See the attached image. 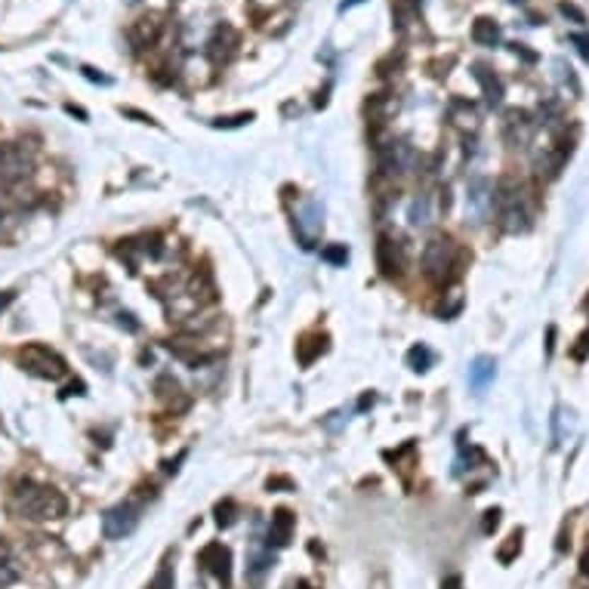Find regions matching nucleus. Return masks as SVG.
<instances>
[{
    "instance_id": "cd10ccee",
    "label": "nucleus",
    "mask_w": 589,
    "mask_h": 589,
    "mask_svg": "<svg viewBox=\"0 0 589 589\" xmlns=\"http://www.w3.org/2000/svg\"><path fill=\"white\" fill-rule=\"evenodd\" d=\"M512 49H515V53L522 56V59H527V62H537V53H531V49H525V44H515Z\"/></svg>"
},
{
    "instance_id": "4be33fe9",
    "label": "nucleus",
    "mask_w": 589,
    "mask_h": 589,
    "mask_svg": "<svg viewBox=\"0 0 589 589\" xmlns=\"http://www.w3.org/2000/svg\"><path fill=\"white\" fill-rule=\"evenodd\" d=\"M321 256L327 262H334V266H346V259H349V250L343 244H334V247H324L321 250Z\"/></svg>"
},
{
    "instance_id": "a878e982",
    "label": "nucleus",
    "mask_w": 589,
    "mask_h": 589,
    "mask_svg": "<svg viewBox=\"0 0 589 589\" xmlns=\"http://www.w3.org/2000/svg\"><path fill=\"white\" fill-rule=\"evenodd\" d=\"M571 44H577L580 56H583L586 62H589V37H586V34H571Z\"/></svg>"
},
{
    "instance_id": "bb28decb",
    "label": "nucleus",
    "mask_w": 589,
    "mask_h": 589,
    "mask_svg": "<svg viewBox=\"0 0 589 589\" xmlns=\"http://www.w3.org/2000/svg\"><path fill=\"white\" fill-rule=\"evenodd\" d=\"M247 121H253V115H238V117H228V121H216V127H241Z\"/></svg>"
},
{
    "instance_id": "423d86ee",
    "label": "nucleus",
    "mask_w": 589,
    "mask_h": 589,
    "mask_svg": "<svg viewBox=\"0 0 589 589\" xmlns=\"http://www.w3.org/2000/svg\"><path fill=\"white\" fill-rule=\"evenodd\" d=\"M31 173V161L19 145H0V189H16Z\"/></svg>"
},
{
    "instance_id": "ddd939ff",
    "label": "nucleus",
    "mask_w": 589,
    "mask_h": 589,
    "mask_svg": "<svg viewBox=\"0 0 589 589\" xmlns=\"http://www.w3.org/2000/svg\"><path fill=\"white\" fill-rule=\"evenodd\" d=\"M158 31H161V22H158V16H145V19H139L133 25V31H130V37H133V44L136 47H151L158 40Z\"/></svg>"
},
{
    "instance_id": "39448f33",
    "label": "nucleus",
    "mask_w": 589,
    "mask_h": 589,
    "mask_svg": "<svg viewBox=\"0 0 589 589\" xmlns=\"http://www.w3.org/2000/svg\"><path fill=\"white\" fill-rule=\"evenodd\" d=\"M377 158H380V170H383V173H389V176H395V173H411L414 164H416L414 145H411V142H404V139H392V142H386V145H380Z\"/></svg>"
},
{
    "instance_id": "393cba45",
    "label": "nucleus",
    "mask_w": 589,
    "mask_h": 589,
    "mask_svg": "<svg viewBox=\"0 0 589 589\" xmlns=\"http://www.w3.org/2000/svg\"><path fill=\"white\" fill-rule=\"evenodd\" d=\"M81 74H83V78H87V81H96V83H105V87H108V83H112V78H108V74H99V71H96V68H90V65H83V68H81Z\"/></svg>"
},
{
    "instance_id": "f8f14e48",
    "label": "nucleus",
    "mask_w": 589,
    "mask_h": 589,
    "mask_svg": "<svg viewBox=\"0 0 589 589\" xmlns=\"http://www.w3.org/2000/svg\"><path fill=\"white\" fill-rule=\"evenodd\" d=\"M497 377V364H494V358H475L472 367H469V386L475 392H484L488 389V383Z\"/></svg>"
},
{
    "instance_id": "a211bd4d",
    "label": "nucleus",
    "mask_w": 589,
    "mask_h": 589,
    "mask_svg": "<svg viewBox=\"0 0 589 589\" xmlns=\"http://www.w3.org/2000/svg\"><path fill=\"white\" fill-rule=\"evenodd\" d=\"M407 219H411V226H414V228L429 226V198H426V194H420V198H414L411 213H407Z\"/></svg>"
},
{
    "instance_id": "c756f323",
    "label": "nucleus",
    "mask_w": 589,
    "mask_h": 589,
    "mask_svg": "<svg viewBox=\"0 0 589 589\" xmlns=\"http://www.w3.org/2000/svg\"><path fill=\"white\" fill-rule=\"evenodd\" d=\"M272 488H293V482L290 478H269V491Z\"/></svg>"
},
{
    "instance_id": "c9c22d12",
    "label": "nucleus",
    "mask_w": 589,
    "mask_h": 589,
    "mask_svg": "<svg viewBox=\"0 0 589 589\" xmlns=\"http://www.w3.org/2000/svg\"><path fill=\"white\" fill-rule=\"evenodd\" d=\"M583 346H589V334H586V337H583Z\"/></svg>"
},
{
    "instance_id": "f03ea898",
    "label": "nucleus",
    "mask_w": 589,
    "mask_h": 589,
    "mask_svg": "<svg viewBox=\"0 0 589 589\" xmlns=\"http://www.w3.org/2000/svg\"><path fill=\"white\" fill-rule=\"evenodd\" d=\"M16 358H19V364L28 373H34V377H44V380H53L56 383V380H62L65 373H68L65 358L56 355L53 349L40 346V343H31V346L19 349V352H16Z\"/></svg>"
},
{
    "instance_id": "4468645a",
    "label": "nucleus",
    "mask_w": 589,
    "mask_h": 589,
    "mask_svg": "<svg viewBox=\"0 0 589 589\" xmlns=\"http://www.w3.org/2000/svg\"><path fill=\"white\" fill-rule=\"evenodd\" d=\"M19 574H22V571H19V561H16L10 543L0 540V589H6L10 583H16Z\"/></svg>"
},
{
    "instance_id": "72a5a7b5",
    "label": "nucleus",
    "mask_w": 589,
    "mask_h": 589,
    "mask_svg": "<svg viewBox=\"0 0 589 589\" xmlns=\"http://www.w3.org/2000/svg\"><path fill=\"white\" fill-rule=\"evenodd\" d=\"M355 4H361V0H343V6H339V10H349V6H355Z\"/></svg>"
},
{
    "instance_id": "9d476101",
    "label": "nucleus",
    "mask_w": 589,
    "mask_h": 589,
    "mask_svg": "<svg viewBox=\"0 0 589 589\" xmlns=\"http://www.w3.org/2000/svg\"><path fill=\"white\" fill-rule=\"evenodd\" d=\"M293 527H296V515L290 509H275L272 515V525H269V543L275 546H287L290 537H293Z\"/></svg>"
},
{
    "instance_id": "6ab92c4d",
    "label": "nucleus",
    "mask_w": 589,
    "mask_h": 589,
    "mask_svg": "<svg viewBox=\"0 0 589 589\" xmlns=\"http://www.w3.org/2000/svg\"><path fill=\"white\" fill-rule=\"evenodd\" d=\"M407 367H411V371H429L432 367V352L426 346H414L411 352H407Z\"/></svg>"
},
{
    "instance_id": "f257e3e1",
    "label": "nucleus",
    "mask_w": 589,
    "mask_h": 589,
    "mask_svg": "<svg viewBox=\"0 0 589 589\" xmlns=\"http://www.w3.org/2000/svg\"><path fill=\"white\" fill-rule=\"evenodd\" d=\"M10 509L22 518H31V522H49V518L65 515L68 500L56 488H47V484H22L13 494Z\"/></svg>"
},
{
    "instance_id": "1a4fd4ad",
    "label": "nucleus",
    "mask_w": 589,
    "mask_h": 589,
    "mask_svg": "<svg viewBox=\"0 0 589 589\" xmlns=\"http://www.w3.org/2000/svg\"><path fill=\"white\" fill-rule=\"evenodd\" d=\"M377 269L383 278H398L404 269V253L392 238H380L377 241Z\"/></svg>"
},
{
    "instance_id": "0eeeda50",
    "label": "nucleus",
    "mask_w": 589,
    "mask_h": 589,
    "mask_svg": "<svg viewBox=\"0 0 589 589\" xmlns=\"http://www.w3.org/2000/svg\"><path fill=\"white\" fill-rule=\"evenodd\" d=\"M494 207V189L488 179L475 176L466 189V216H472V223H484L491 216Z\"/></svg>"
},
{
    "instance_id": "dca6fc26",
    "label": "nucleus",
    "mask_w": 589,
    "mask_h": 589,
    "mask_svg": "<svg viewBox=\"0 0 589 589\" xmlns=\"http://www.w3.org/2000/svg\"><path fill=\"white\" fill-rule=\"evenodd\" d=\"M472 40L482 44V47H494L500 40V25L491 22V19H478L472 25Z\"/></svg>"
},
{
    "instance_id": "412c9836",
    "label": "nucleus",
    "mask_w": 589,
    "mask_h": 589,
    "mask_svg": "<svg viewBox=\"0 0 589 589\" xmlns=\"http://www.w3.org/2000/svg\"><path fill=\"white\" fill-rule=\"evenodd\" d=\"M173 586H176V580H173V565H170V561H164V565H161V571L155 574V580L148 583V589H173Z\"/></svg>"
},
{
    "instance_id": "e433bc0d",
    "label": "nucleus",
    "mask_w": 589,
    "mask_h": 589,
    "mask_svg": "<svg viewBox=\"0 0 589 589\" xmlns=\"http://www.w3.org/2000/svg\"><path fill=\"white\" fill-rule=\"evenodd\" d=\"M0 219H4V213H0Z\"/></svg>"
},
{
    "instance_id": "f3484780",
    "label": "nucleus",
    "mask_w": 589,
    "mask_h": 589,
    "mask_svg": "<svg viewBox=\"0 0 589 589\" xmlns=\"http://www.w3.org/2000/svg\"><path fill=\"white\" fill-rule=\"evenodd\" d=\"M324 343H327V337H309V339H303V343L296 346V355H300V364H312L315 358H318V355L324 352V349H327Z\"/></svg>"
},
{
    "instance_id": "473e14b6",
    "label": "nucleus",
    "mask_w": 589,
    "mask_h": 589,
    "mask_svg": "<svg viewBox=\"0 0 589 589\" xmlns=\"http://www.w3.org/2000/svg\"><path fill=\"white\" fill-rule=\"evenodd\" d=\"M580 571H583V577H589V549L583 552V559H580Z\"/></svg>"
},
{
    "instance_id": "f704fd0d",
    "label": "nucleus",
    "mask_w": 589,
    "mask_h": 589,
    "mask_svg": "<svg viewBox=\"0 0 589 589\" xmlns=\"http://www.w3.org/2000/svg\"><path fill=\"white\" fill-rule=\"evenodd\" d=\"M293 589H315V586H309V583H296Z\"/></svg>"
},
{
    "instance_id": "6e6552de",
    "label": "nucleus",
    "mask_w": 589,
    "mask_h": 589,
    "mask_svg": "<svg viewBox=\"0 0 589 589\" xmlns=\"http://www.w3.org/2000/svg\"><path fill=\"white\" fill-rule=\"evenodd\" d=\"M198 561H201V565L207 568L210 574L216 577L223 586L232 583V549H228V546H223V543H207V546L201 549Z\"/></svg>"
},
{
    "instance_id": "9b49d317",
    "label": "nucleus",
    "mask_w": 589,
    "mask_h": 589,
    "mask_svg": "<svg viewBox=\"0 0 589 589\" xmlns=\"http://www.w3.org/2000/svg\"><path fill=\"white\" fill-rule=\"evenodd\" d=\"M235 47H238L235 28H228V25H219L216 34L210 37V56L216 59V62H226V59L235 53Z\"/></svg>"
},
{
    "instance_id": "b1692460",
    "label": "nucleus",
    "mask_w": 589,
    "mask_h": 589,
    "mask_svg": "<svg viewBox=\"0 0 589 589\" xmlns=\"http://www.w3.org/2000/svg\"><path fill=\"white\" fill-rule=\"evenodd\" d=\"M497 525H500V509H488V512H484L482 531H484V534H494V531H497Z\"/></svg>"
},
{
    "instance_id": "20e7f679",
    "label": "nucleus",
    "mask_w": 589,
    "mask_h": 589,
    "mask_svg": "<svg viewBox=\"0 0 589 589\" xmlns=\"http://www.w3.org/2000/svg\"><path fill=\"white\" fill-rule=\"evenodd\" d=\"M136 525H139V506L136 503H117L102 515V534L108 537V540H124V537H130L136 531Z\"/></svg>"
},
{
    "instance_id": "c85d7f7f",
    "label": "nucleus",
    "mask_w": 589,
    "mask_h": 589,
    "mask_svg": "<svg viewBox=\"0 0 589 589\" xmlns=\"http://www.w3.org/2000/svg\"><path fill=\"white\" fill-rule=\"evenodd\" d=\"M441 589H463V580H460L457 574H450L445 583H441Z\"/></svg>"
},
{
    "instance_id": "7ed1b4c3",
    "label": "nucleus",
    "mask_w": 589,
    "mask_h": 589,
    "mask_svg": "<svg viewBox=\"0 0 589 589\" xmlns=\"http://www.w3.org/2000/svg\"><path fill=\"white\" fill-rule=\"evenodd\" d=\"M457 269V247L450 238H435L423 250V272L435 284H445Z\"/></svg>"
},
{
    "instance_id": "2f4dec72",
    "label": "nucleus",
    "mask_w": 589,
    "mask_h": 589,
    "mask_svg": "<svg viewBox=\"0 0 589 589\" xmlns=\"http://www.w3.org/2000/svg\"><path fill=\"white\" fill-rule=\"evenodd\" d=\"M16 300V293H0V312H6L10 309V303Z\"/></svg>"
},
{
    "instance_id": "2eb2a0df",
    "label": "nucleus",
    "mask_w": 589,
    "mask_h": 589,
    "mask_svg": "<svg viewBox=\"0 0 589 589\" xmlns=\"http://www.w3.org/2000/svg\"><path fill=\"white\" fill-rule=\"evenodd\" d=\"M472 74H475V81L482 83L484 99H488L491 105H500V102H503V83H500L497 78H494V74L488 71V68H482V65H475V71H472Z\"/></svg>"
},
{
    "instance_id": "5701e85b",
    "label": "nucleus",
    "mask_w": 589,
    "mask_h": 589,
    "mask_svg": "<svg viewBox=\"0 0 589 589\" xmlns=\"http://www.w3.org/2000/svg\"><path fill=\"white\" fill-rule=\"evenodd\" d=\"M216 522L223 525V527H232L235 525V503L232 500H223L216 506Z\"/></svg>"
},
{
    "instance_id": "7c9ffc66",
    "label": "nucleus",
    "mask_w": 589,
    "mask_h": 589,
    "mask_svg": "<svg viewBox=\"0 0 589 589\" xmlns=\"http://www.w3.org/2000/svg\"><path fill=\"white\" fill-rule=\"evenodd\" d=\"M561 13H565V16H571V19H577V22H586V16L580 13V10H574V6H568V4L561 6Z\"/></svg>"
},
{
    "instance_id": "aec40b11",
    "label": "nucleus",
    "mask_w": 589,
    "mask_h": 589,
    "mask_svg": "<svg viewBox=\"0 0 589 589\" xmlns=\"http://www.w3.org/2000/svg\"><path fill=\"white\" fill-rule=\"evenodd\" d=\"M522 537H525L522 531H512V534H509V543H506V546H503V549L497 552V559L503 561V565H509V561L515 559L518 552H522Z\"/></svg>"
}]
</instances>
